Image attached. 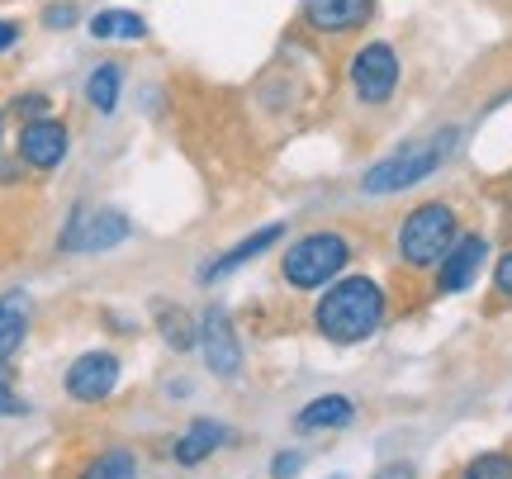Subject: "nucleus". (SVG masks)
<instances>
[{"label":"nucleus","instance_id":"7","mask_svg":"<svg viewBox=\"0 0 512 479\" xmlns=\"http://www.w3.org/2000/svg\"><path fill=\"white\" fill-rule=\"evenodd\" d=\"M67 394L76 404H105L114 389H119V356L114 351H81L72 366H67Z\"/></svg>","mask_w":512,"mask_h":479},{"label":"nucleus","instance_id":"18","mask_svg":"<svg viewBox=\"0 0 512 479\" xmlns=\"http://www.w3.org/2000/svg\"><path fill=\"white\" fill-rule=\"evenodd\" d=\"M157 328H162L171 351L200 347V318H190L185 309H176V304H157Z\"/></svg>","mask_w":512,"mask_h":479},{"label":"nucleus","instance_id":"16","mask_svg":"<svg viewBox=\"0 0 512 479\" xmlns=\"http://www.w3.org/2000/svg\"><path fill=\"white\" fill-rule=\"evenodd\" d=\"M223 437H228V432H223L214 418H195V423H190L181 437H176V461H181V465L209 461V456H214V451L223 446Z\"/></svg>","mask_w":512,"mask_h":479},{"label":"nucleus","instance_id":"4","mask_svg":"<svg viewBox=\"0 0 512 479\" xmlns=\"http://www.w3.org/2000/svg\"><path fill=\"white\" fill-rule=\"evenodd\" d=\"M351 266V242L332 228H318V233H304L285 247L280 257V276L290 290H328L332 280Z\"/></svg>","mask_w":512,"mask_h":479},{"label":"nucleus","instance_id":"28","mask_svg":"<svg viewBox=\"0 0 512 479\" xmlns=\"http://www.w3.org/2000/svg\"><path fill=\"white\" fill-rule=\"evenodd\" d=\"M0 143H5V110H0Z\"/></svg>","mask_w":512,"mask_h":479},{"label":"nucleus","instance_id":"12","mask_svg":"<svg viewBox=\"0 0 512 479\" xmlns=\"http://www.w3.org/2000/svg\"><path fill=\"white\" fill-rule=\"evenodd\" d=\"M285 238V223H266V228H256V233H247V238L238 242V247H228V252H223V257H214L209 261V266H204L200 271V280L204 285H214V280L219 276H233V271H238V266H247V261H256L261 257V252H271L275 242Z\"/></svg>","mask_w":512,"mask_h":479},{"label":"nucleus","instance_id":"10","mask_svg":"<svg viewBox=\"0 0 512 479\" xmlns=\"http://www.w3.org/2000/svg\"><path fill=\"white\" fill-rule=\"evenodd\" d=\"M484 257H489V242L479 233H460L456 247L437 266V295H465L475 285V276L484 271Z\"/></svg>","mask_w":512,"mask_h":479},{"label":"nucleus","instance_id":"14","mask_svg":"<svg viewBox=\"0 0 512 479\" xmlns=\"http://www.w3.org/2000/svg\"><path fill=\"white\" fill-rule=\"evenodd\" d=\"M351 418H356V404H351L347 394H323V399H313V404L299 408L294 427H299V432H332V427H347Z\"/></svg>","mask_w":512,"mask_h":479},{"label":"nucleus","instance_id":"15","mask_svg":"<svg viewBox=\"0 0 512 479\" xmlns=\"http://www.w3.org/2000/svg\"><path fill=\"white\" fill-rule=\"evenodd\" d=\"M86 34L100 38V43H143L147 19L138 10H100V15H91Z\"/></svg>","mask_w":512,"mask_h":479},{"label":"nucleus","instance_id":"3","mask_svg":"<svg viewBox=\"0 0 512 479\" xmlns=\"http://www.w3.org/2000/svg\"><path fill=\"white\" fill-rule=\"evenodd\" d=\"M460 219L446 200H427L418 209H408L399 223V261L413 271H437L441 257L456 247Z\"/></svg>","mask_w":512,"mask_h":479},{"label":"nucleus","instance_id":"25","mask_svg":"<svg viewBox=\"0 0 512 479\" xmlns=\"http://www.w3.org/2000/svg\"><path fill=\"white\" fill-rule=\"evenodd\" d=\"M15 413H24V399H19L15 389L5 385V375H0V418H15Z\"/></svg>","mask_w":512,"mask_h":479},{"label":"nucleus","instance_id":"19","mask_svg":"<svg viewBox=\"0 0 512 479\" xmlns=\"http://www.w3.org/2000/svg\"><path fill=\"white\" fill-rule=\"evenodd\" d=\"M81 479H138V465H133L128 451H105L81 470Z\"/></svg>","mask_w":512,"mask_h":479},{"label":"nucleus","instance_id":"29","mask_svg":"<svg viewBox=\"0 0 512 479\" xmlns=\"http://www.w3.org/2000/svg\"><path fill=\"white\" fill-rule=\"evenodd\" d=\"M328 479H351V475H328Z\"/></svg>","mask_w":512,"mask_h":479},{"label":"nucleus","instance_id":"1","mask_svg":"<svg viewBox=\"0 0 512 479\" xmlns=\"http://www.w3.org/2000/svg\"><path fill=\"white\" fill-rule=\"evenodd\" d=\"M389 314V299H384L380 280L370 276H337L328 285V295L313 304V328L328 337L332 347H356L375 337Z\"/></svg>","mask_w":512,"mask_h":479},{"label":"nucleus","instance_id":"5","mask_svg":"<svg viewBox=\"0 0 512 479\" xmlns=\"http://www.w3.org/2000/svg\"><path fill=\"white\" fill-rule=\"evenodd\" d=\"M128 233H133L128 214H119V209H91V204H76L72 219H67V228L57 233V252H67V257H100V252L124 247Z\"/></svg>","mask_w":512,"mask_h":479},{"label":"nucleus","instance_id":"13","mask_svg":"<svg viewBox=\"0 0 512 479\" xmlns=\"http://www.w3.org/2000/svg\"><path fill=\"white\" fill-rule=\"evenodd\" d=\"M29 318H34V304L24 290H5L0 295V366L24 347V337H29Z\"/></svg>","mask_w":512,"mask_h":479},{"label":"nucleus","instance_id":"2","mask_svg":"<svg viewBox=\"0 0 512 479\" xmlns=\"http://www.w3.org/2000/svg\"><path fill=\"white\" fill-rule=\"evenodd\" d=\"M456 138H460L456 129H441V133H432V138H413V143L394 148L389 157H380V162L361 176V195L384 200V195H403V190L422 185L427 176H437L441 166L451 162Z\"/></svg>","mask_w":512,"mask_h":479},{"label":"nucleus","instance_id":"21","mask_svg":"<svg viewBox=\"0 0 512 479\" xmlns=\"http://www.w3.org/2000/svg\"><path fill=\"white\" fill-rule=\"evenodd\" d=\"M10 110H15L24 124H34V119H48V114H53V100H48L43 91H24V95L10 100Z\"/></svg>","mask_w":512,"mask_h":479},{"label":"nucleus","instance_id":"24","mask_svg":"<svg viewBox=\"0 0 512 479\" xmlns=\"http://www.w3.org/2000/svg\"><path fill=\"white\" fill-rule=\"evenodd\" d=\"M299 470H304V456H299V451H285V456H275V461H271V475L275 479H294Z\"/></svg>","mask_w":512,"mask_h":479},{"label":"nucleus","instance_id":"8","mask_svg":"<svg viewBox=\"0 0 512 479\" xmlns=\"http://www.w3.org/2000/svg\"><path fill=\"white\" fill-rule=\"evenodd\" d=\"M200 351H204V366L223 375V380H238L242 375V347H238V332H233V318L228 309L209 304L200 314Z\"/></svg>","mask_w":512,"mask_h":479},{"label":"nucleus","instance_id":"11","mask_svg":"<svg viewBox=\"0 0 512 479\" xmlns=\"http://www.w3.org/2000/svg\"><path fill=\"white\" fill-rule=\"evenodd\" d=\"M380 10V0H304V24L318 34H356Z\"/></svg>","mask_w":512,"mask_h":479},{"label":"nucleus","instance_id":"22","mask_svg":"<svg viewBox=\"0 0 512 479\" xmlns=\"http://www.w3.org/2000/svg\"><path fill=\"white\" fill-rule=\"evenodd\" d=\"M76 5L72 0H57V5H48V10H43V29H72L76 24Z\"/></svg>","mask_w":512,"mask_h":479},{"label":"nucleus","instance_id":"17","mask_svg":"<svg viewBox=\"0 0 512 479\" xmlns=\"http://www.w3.org/2000/svg\"><path fill=\"white\" fill-rule=\"evenodd\" d=\"M119 95H124V67L119 62H100L91 76H86V105L95 114H114L119 110Z\"/></svg>","mask_w":512,"mask_h":479},{"label":"nucleus","instance_id":"6","mask_svg":"<svg viewBox=\"0 0 512 479\" xmlns=\"http://www.w3.org/2000/svg\"><path fill=\"white\" fill-rule=\"evenodd\" d=\"M351 91H356V100L361 105H384V100H394V91H399V53L384 43V38H370V43H361L356 53H351Z\"/></svg>","mask_w":512,"mask_h":479},{"label":"nucleus","instance_id":"23","mask_svg":"<svg viewBox=\"0 0 512 479\" xmlns=\"http://www.w3.org/2000/svg\"><path fill=\"white\" fill-rule=\"evenodd\" d=\"M494 290L512 304V247L503 252V257H498V266H494Z\"/></svg>","mask_w":512,"mask_h":479},{"label":"nucleus","instance_id":"20","mask_svg":"<svg viewBox=\"0 0 512 479\" xmlns=\"http://www.w3.org/2000/svg\"><path fill=\"white\" fill-rule=\"evenodd\" d=\"M456 479H512V456L508 451H484V456H475Z\"/></svg>","mask_w":512,"mask_h":479},{"label":"nucleus","instance_id":"27","mask_svg":"<svg viewBox=\"0 0 512 479\" xmlns=\"http://www.w3.org/2000/svg\"><path fill=\"white\" fill-rule=\"evenodd\" d=\"M15 43H19V24L15 19H0V53H10Z\"/></svg>","mask_w":512,"mask_h":479},{"label":"nucleus","instance_id":"9","mask_svg":"<svg viewBox=\"0 0 512 479\" xmlns=\"http://www.w3.org/2000/svg\"><path fill=\"white\" fill-rule=\"evenodd\" d=\"M19 162L34 166V171H57V166L67 162V152H72V129L62 124V119H34V124H24L19 129Z\"/></svg>","mask_w":512,"mask_h":479},{"label":"nucleus","instance_id":"26","mask_svg":"<svg viewBox=\"0 0 512 479\" xmlns=\"http://www.w3.org/2000/svg\"><path fill=\"white\" fill-rule=\"evenodd\" d=\"M375 479H418V470L408 461H389V465H380V475Z\"/></svg>","mask_w":512,"mask_h":479}]
</instances>
